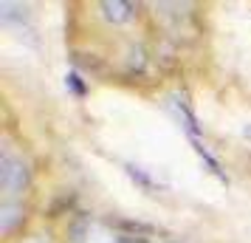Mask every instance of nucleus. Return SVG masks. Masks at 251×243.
I'll return each mask as SVG.
<instances>
[{"instance_id": "1", "label": "nucleus", "mask_w": 251, "mask_h": 243, "mask_svg": "<svg viewBox=\"0 0 251 243\" xmlns=\"http://www.w3.org/2000/svg\"><path fill=\"white\" fill-rule=\"evenodd\" d=\"M28 184H31V170H28V164H25L23 159L12 156V153H3V159H0V187H3V192L17 195V192H23Z\"/></svg>"}, {"instance_id": "2", "label": "nucleus", "mask_w": 251, "mask_h": 243, "mask_svg": "<svg viewBox=\"0 0 251 243\" xmlns=\"http://www.w3.org/2000/svg\"><path fill=\"white\" fill-rule=\"evenodd\" d=\"M99 12H102V17L107 23L122 26V23H127V20H133L136 6L127 3V0H102V3H99Z\"/></svg>"}, {"instance_id": "3", "label": "nucleus", "mask_w": 251, "mask_h": 243, "mask_svg": "<svg viewBox=\"0 0 251 243\" xmlns=\"http://www.w3.org/2000/svg\"><path fill=\"white\" fill-rule=\"evenodd\" d=\"M23 220H25L23 204H17V201H3V207H0V232H3V235H12L14 226L23 223Z\"/></svg>"}, {"instance_id": "4", "label": "nucleus", "mask_w": 251, "mask_h": 243, "mask_svg": "<svg viewBox=\"0 0 251 243\" xmlns=\"http://www.w3.org/2000/svg\"><path fill=\"white\" fill-rule=\"evenodd\" d=\"M172 105H175V110H178V116H181V122L186 125V130H189V136H195V133H201V128H198V116H195V110L189 108V102H186V96H181V93H175V96H172Z\"/></svg>"}, {"instance_id": "5", "label": "nucleus", "mask_w": 251, "mask_h": 243, "mask_svg": "<svg viewBox=\"0 0 251 243\" xmlns=\"http://www.w3.org/2000/svg\"><path fill=\"white\" fill-rule=\"evenodd\" d=\"M0 20L3 23H25L28 20V6L12 3V0H0Z\"/></svg>"}, {"instance_id": "6", "label": "nucleus", "mask_w": 251, "mask_h": 243, "mask_svg": "<svg viewBox=\"0 0 251 243\" xmlns=\"http://www.w3.org/2000/svg\"><path fill=\"white\" fill-rule=\"evenodd\" d=\"M189 141H192V147H195V153H198V156H201V159H203V164L206 167H209V173L212 175H217V178H220V181H223V184H226L228 178H226V173H223V170H220V162H217L215 156H212V153L206 150L203 144H201V141L195 139V136H189Z\"/></svg>"}, {"instance_id": "7", "label": "nucleus", "mask_w": 251, "mask_h": 243, "mask_svg": "<svg viewBox=\"0 0 251 243\" xmlns=\"http://www.w3.org/2000/svg\"><path fill=\"white\" fill-rule=\"evenodd\" d=\"M144 68H147V51H144V46H130L127 48V71L130 74H144Z\"/></svg>"}, {"instance_id": "8", "label": "nucleus", "mask_w": 251, "mask_h": 243, "mask_svg": "<svg viewBox=\"0 0 251 243\" xmlns=\"http://www.w3.org/2000/svg\"><path fill=\"white\" fill-rule=\"evenodd\" d=\"M125 173L136 181L141 189H147V192H152V189H158V181L152 178V175L147 173V170H141V167H136V164H125Z\"/></svg>"}, {"instance_id": "9", "label": "nucleus", "mask_w": 251, "mask_h": 243, "mask_svg": "<svg viewBox=\"0 0 251 243\" xmlns=\"http://www.w3.org/2000/svg\"><path fill=\"white\" fill-rule=\"evenodd\" d=\"M65 88H68L74 96H85L88 93V85H85V80H82L76 71H71V74H65Z\"/></svg>"}, {"instance_id": "10", "label": "nucleus", "mask_w": 251, "mask_h": 243, "mask_svg": "<svg viewBox=\"0 0 251 243\" xmlns=\"http://www.w3.org/2000/svg\"><path fill=\"white\" fill-rule=\"evenodd\" d=\"M71 59H74V62H76L79 68H88V71H96L99 65H102V62H99V59L93 57V54H74Z\"/></svg>"}, {"instance_id": "11", "label": "nucleus", "mask_w": 251, "mask_h": 243, "mask_svg": "<svg viewBox=\"0 0 251 243\" xmlns=\"http://www.w3.org/2000/svg\"><path fill=\"white\" fill-rule=\"evenodd\" d=\"M88 226H91V220L88 218H76L74 223H71V238H74V241H82L85 232H88Z\"/></svg>"}, {"instance_id": "12", "label": "nucleus", "mask_w": 251, "mask_h": 243, "mask_svg": "<svg viewBox=\"0 0 251 243\" xmlns=\"http://www.w3.org/2000/svg\"><path fill=\"white\" fill-rule=\"evenodd\" d=\"M110 223H116V226H122V229H130V232H150V226H144V223H133V220H110Z\"/></svg>"}, {"instance_id": "13", "label": "nucleus", "mask_w": 251, "mask_h": 243, "mask_svg": "<svg viewBox=\"0 0 251 243\" xmlns=\"http://www.w3.org/2000/svg\"><path fill=\"white\" fill-rule=\"evenodd\" d=\"M116 243H147V238H141V235H122Z\"/></svg>"}, {"instance_id": "14", "label": "nucleus", "mask_w": 251, "mask_h": 243, "mask_svg": "<svg viewBox=\"0 0 251 243\" xmlns=\"http://www.w3.org/2000/svg\"><path fill=\"white\" fill-rule=\"evenodd\" d=\"M243 136H246V139H251V125H246V128H243Z\"/></svg>"}]
</instances>
